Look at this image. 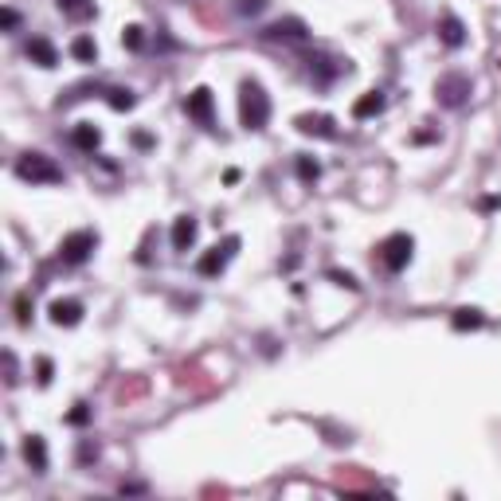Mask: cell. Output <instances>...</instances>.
<instances>
[{
    "mask_svg": "<svg viewBox=\"0 0 501 501\" xmlns=\"http://www.w3.org/2000/svg\"><path fill=\"white\" fill-rule=\"evenodd\" d=\"M192 239H196V220H192V216H181V220H176V227H172V247H176V251H184Z\"/></svg>",
    "mask_w": 501,
    "mask_h": 501,
    "instance_id": "52a82bcc",
    "label": "cell"
},
{
    "mask_svg": "<svg viewBox=\"0 0 501 501\" xmlns=\"http://www.w3.org/2000/svg\"><path fill=\"white\" fill-rule=\"evenodd\" d=\"M74 141H79V145H86V149H90V145H98V130H86V125H83V130L74 134Z\"/></svg>",
    "mask_w": 501,
    "mask_h": 501,
    "instance_id": "d6986e66",
    "label": "cell"
},
{
    "mask_svg": "<svg viewBox=\"0 0 501 501\" xmlns=\"http://www.w3.org/2000/svg\"><path fill=\"white\" fill-rule=\"evenodd\" d=\"M235 247H239V239H227V243H223V247H216L212 255H204V258H200V274H216V270H223V263L232 258V251H235Z\"/></svg>",
    "mask_w": 501,
    "mask_h": 501,
    "instance_id": "5b68a950",
    "label": "cell"
},
{
    "mask_svg": "<svg viewBox=\"0 0 501 501\" xmlns=\"http://www.w3.org/2000/svg\"><path fill=\"white\" fill-rule=\"evenodd\" d=\"M59 8L67 16H90V4H83V0H59Z\"/></svg>",
    "mask_w": 501,
    "mask_h": 501,
    "instance_id": "e0dca14e",
    "label": "cell"
},
{
    "mask_svg": "<svg viewBox=\"0 0 501 501\" xmlns=\"http://www.w3.org/2000/svg\"><path fill=\"white\" fill-rule=\"evenodd\" d=\"M71 55H74V59H83V63H90V59H94V43H90V39H74V48H71Z\"/></svg>",
    "mask_w": 501,
    "mask_h": 501,
    "instance_id": "9a60e30c",
    "label": "cell"
},
{
    "mask_svg": "<svg viewBox=\"0 0 501 501\" xmlns=\"http://www.w3.org/2000/svg\"><path fill=\"white\" fill-rule=\"evenodd\" d=\"M267 36H270V39H306V28L298 24V20H286V24L267 28Z\"/></svg>",
    "mask_w": 501,
    "mask_h": 501,
    "instance_id": "7c38bea8",
    "label": "cell"
},
{
    "mask_svg": "<svg viewBox=\"0 0 501 501\" xmlns=\"http://www.w3.org/2000/svg\"><path fill=\"white\" fill-rule=\"evenodd\" d=\"M110 102H114V106H118V110H125V106H134V94H130V90H110Z\"/></svg>",
    "mask_w": 501,
    "mask_h": 501,
    "instance_id": "ffe728a7",
    "label": "cell"
},
{
    "mask_svg": "<svg viewBox=\"0 0 501 501\" xmlns=\"http://www.w3.org/2000/svg\"><path fill=\"white\" fill-rule=\"evenodd\" d=\"M267 0H239V12H258Z\"/></svg>",
    "mask_w": 501,
    "mask_h": 501,
    "instance_id": "44dd1931",
    "label": "cell"
},
{
    "mask_svg": "<svg viewBox=\"0 0 501 501\" xmlns=\"http://www.w3.org/2000/svg\"><path fill=\"white\" fill-rule=\"evenodd\" d=\"M188 114H192L196 122H204V125L212 122V94L204 90V86H200L192 98H188Z\"/></svg>",
    "mask_w": 501,
    "mask_h": 501,
    "instance_id": "8992f818",
    "label": "cell"
},
{
    "mask_svg": "<svg viewBox=\"0 0 501 501\" xmlns=\"http://www.w3.org/2000/svg\"><path fill=\"white\" fill-rule=\"evenodd\" d=\"M239 114H243V125L247 130H263L270 118V102L263 94V86L258 83H247L243 94H239Z\"/></svg>",
    "mask_w": 501,
    "mask_h": 501,
    "instance_id": "6da1fadb",
    "label": "cell"
},
{
    "mask_svg": "<svg viewBox=\"0 0 501 501\" xmlns=\"http://www.w3.org/2000/svg\"><path fill=\"white\" fill-rule=\"evenodd\" d=\"M24 454H28V462L36 466V470H48V451H43V439H28V447H24Z\"/></svg>",
    "mask_w": 501,
    "mask_h": 501,
    "instance_id": "4fadbf2b",
    "label": "cell"
},
{
    "mask_svg": "<svg viewBox=\"0 0 501 501\" xmlns=\"http://www.w3.org/2000/svg\"><path fill=\"white\" fill-rule=\"evenodd\" d=\"M28 55H36L39 59V67H55V63H59V55H55V48H51L48 39H32V43H28Z\"/></svg>",
    "mask_w": 501,
    "mask_h": 501,
    "instance_id": "9c48e42d",
    "label": "cell"
},
{
    "mask_svg": "<svg viewBox=\"0 0 501 501\" xmlns=\"http://www.w3.org/2000/svg\"><path fill=\"white\" fill-rule=\"evenodd\" d=\"M16 172H20L24 181H63V172L55 169L43 153H28V157L16 165Z\"/></svg>",
    "mask_w": 501,
    "mask_h": 501,
    "instance_id": "7a4b0ae2",
    "label": "cell"
},
{
    "mask_svg": "<svg viewBox=\"0 0 501 501\" xmlns=\"http://www.w3.org/2000/svg\"><path fill=\"white\" fill-rule=\"evenodd\" d=\"M380 106H384V98H380V94H368V98H360V102H356V118H365V114L380 110Z\"/></svg>",
    "mask_w": 501,
    "mask_h": 501,
    "instance_id": "2e32d148",
    "label": "cell"
},
{
    "mask_svg": "<svg viewBox=\"0 0 501 501\" xmlns=\"http://www.w3.org/2000/svg\"><path fill=\"white\" fill-rule=\"evenodd\" d=\"M125 43H130V48H141V28H130V32H125Z\"/></svg>",
    "mask_w": 501,
    "mask_h": 501,
    "instance_id": "7402d4cb",
    "label": "cell"
},
{
    "mask_svg": "<svg viewBox=\"0 0 501 501\" xmlns=\"http://www.w3.org/2000/svg\"><path fill=\"white\" fill-rule=\"evenodd\" d=\"M90 251H94V235L90 232H79V235H71V239L63 243V258H67V263H83Z\"/></svg>",
    "mask_w": 501,
    "mask_h": 501,
    "instance_id": "277c9868",
    "label": "cell"
},
{
    "mask_svg": "<svg viewBox=\"0 0 501 501\" xmlns=\"http://www.w3.org/2000/svg\"><path fill=\"white\" fill-rule=\"evenodd\" d=\"M439 94H442V102H447V106H458V102H462V94H470V83H466V79H447V83L439 86Z\"/></svg>",
    "mask_w": 501,
    "mask_h": 501,
    "instance_id": "ba28073f",
    "label": "cell"
},
{
    "mask_svg": "<svg viewBox=\"0 0 501 501\" xmlns=\"http://www.w3.org/2000/svg\"><path fill=\"white\" fill-rule=\"evenodd\" d=\"M454 325H458V329H466V325H470V329H474V325H482V318H478L474 309H462V314H458V318H454Z\"/></svg>",
    "mask_w": 501,
    "mask_h": 501,
    "instance_id": "ac0fdd59",
    "label": "cell"
},
{
    "mask_svg": "<svg viewBox=\"0 0 501 501\" xmlns=\"http://www.w3.org/2000/svg\"><path fill=\"white\" fill-rule=\"evenodd\" d=\"M442 39H447L451 48H458V43H462V24H458L454 16H447V20H442Z\"/></svg>",
    "mask_w": 501,
    "mask_h": 501,
    "instance_id": "5bb4252c",
    "label": "cell"
},
{
    "mask_svg": "<svg viewBox=\"0 0 501 501\" xmlns=\"http://www.w3.org/2000/svg\"><path fill=\"white\" fill-rule=\"evenodd\" d=\"M79 314H83V306H79V302H55V306H51V318L59 321V325H74V321H79Z\"/></svg>",
    "mask_w": 501,
    "mask_h": 501,
    "instance_id": "8fae6325",
    "label": "cell"
},
{
    "mask_svg": "<svg viewBox=\"0 0 501 501\" xmlns=\"http://www.w3.org/2000/svg\"><path fill=\"white\" fill-rule=\"evenodd\" d=\"M298 130H302V134H321V137H333L337 134V130H333V122L329 118H298Z\"/></svg>",
    "mask_w": 501,
    "mask_h": 501,
    "instance_id": "30bf717a",
    "label": "cell"
},
{
    "mask_svg": "<svg viewBox=\"0 0 501 501\" xmlns=\"http://www.w3.org/2000/svg\"><path fill=\"white\" fill-rule=\"evenodd\" d=\"M411 258V239L407 235H391L388 243H384V263H388L391 270H400Z\"/></svg>",
    "mask_w": 501,
    "mask_h": 501,
    "instance_id": "3957f363",
    "label": "cell"
}]
</instances>
